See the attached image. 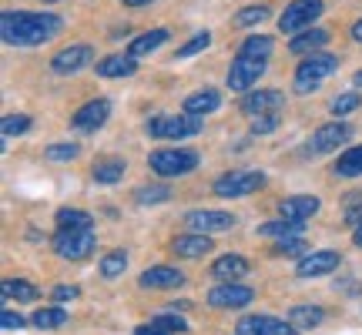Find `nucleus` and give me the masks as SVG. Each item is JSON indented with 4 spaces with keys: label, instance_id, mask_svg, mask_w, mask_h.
<instances>
[{
    "label": "nucleus",
    "instance_id": "nucleus-1",
    "mask_svg": "<svg viewBox=\"0 0 362 335\" xmlns=\"http://www.w3.org/2000/svg\"><path fill=\"white\" fill-rule=\"evenodd\" d=\"M64 20L51 11H7L0 17V34L7 44H17V47H34V44H44L51 40L54 34H61Z\"/></svg>",
    "mask_w": 362,
    "mask_h": 335
},
{
    "label": "nucleus",
    "instance_id": "nucleus-2",
    "mask_svg": "<svg viewBox=\"0 0 362 335\" xmlns=\"http://www.w3.org/2000/svg\"><path fill=\"white\" fill-rule=\"evenodd\" d=\"M148 168L158 178H185L198 168V155L188 148H161V151L148 155Z\"/></svg>",
    "mask_w": 362,
    "mask_h": 335
},
{
    "label": "nucleus",
    "instance_id": "nucleus-3",
    "mask_svg": "<svg viewBox=\"0 0 362 335\" xmlns=\"http://www.w3.org/2000/svg\"><path fill=\"white\" fill-rule=\"evenodd\" d=\"M205 128V117L202 114H158L151 117L148 124H144V131L151 134V138H168V141H175V138H192V134H198V131Z\"/></svg>",
    "mask_w": 362,
    "mask_h": 335
},
{
    "label": "nucleus",
    "instance_id": "nucleus-4",
    "mask_svg": "<svg viewBox=\"0 0 362 335\" xmlns=\"http://www.w3.org/2000/svg\"><path fill=\"white\" fill-rule=\"evenodd\" d=\"M336 67H339L336 54H325V51L309 54V57L298 64V71H296V90H298V94H309V90H315V84H319V81H325L329 74H336Z\"/></svg>",
    "mask_w": 362,
    "mask_h": 335
},
{
    "label": "nucleus",
    "instance_id": "nucleus-5",
    "mask_svg": "<svg viewBox=\"0 0 362 335\" xmlns=\"http://www.w3.org/2000/svg\"><path fill=\"white\" fill-rule=\"evenodd\" d=\"M265 184V175L262 171H228L215 181V194L218 198H248L255 194Z\"/></svg>",
    "mask_w": 362,
    "mask_h": 335
},
{
    "label": "nucleus",
    "instance_id": "nucleus-6",
    "mask_svg": "<svg viewBox=\"0 0 362 335\" xmlns=\"http://www.w3.org/2000/svg\"><path fill=\"white\" fill-rule=\"evenodd\" d=\"M322 0H292L285 13L279 17V30L282 34H298V30H309L312 20L322 13Z\"/></svg>",
    "mask_w": 362,
    "mask_h": 335
},
{
    "label": "nucleus",
    "instance_id": "nucleus-7",
    "mask_svg": "<svg viewBox=\"0 0 362 335\" xmlns=\"http://www.w3.org/2000/svg\"><path fill=\"white\" fill-rule=\"evenodd\" d=\"M94 245H98V235H94V228H78V232H57V238H54V248H57V255L67 258V261H81V258H88Z\"/></svg>",
    "mask_w": 362,
    "mask_h": 335
},
{
    "label": "nucleus",
    "instance_id": "nucleus-8",
    "mask_svg": "<svg viewBox=\"0 0 362 335\" xmlns=\"http://www.w3.org/2000/svg\"><path fill=\"white\" fill-rule=\"evenodd\" d=\"M265 67L269 64H265L262 57H245V54H238L232 61V67H228V88L248 94V90L259 84L262 74H265Z\"/></svg>",
    "mask_w": 362,
    "mask_h": 335
},
{
    "label": "nucleus",
    "instance_id": "nucleus-9",
    "mask_svg": "<svg viewBox=\"0 0 362 335\" xmlns=\"http://www.w3.org/2000/svg\"><path fill=\"white\" fill-rule=\"evenodd\" d=\"M352 138V128L342 124V121H332V124H322V128L312 131L309 144H305V155H329L336 151L339 144H346Z\"/></svg>",
    "mask_w": 362,
    "mask_h": 335
},
{
    "label": "nucleus",
    "instance_id": "nucleus-10",
    "mask_svg": "<svg viewBox=\"0 0 362 335\" xmlns=\"http://www.w3.org/2000/svg\"><path fill=\"white\" fill-rule=\"evenodd\" d=\"M252 302H255V292L238 282H221L208 292V305L211 309H245Z\"/></svg>",
    "mask_w": 362,
    "mask_h": 335
},
{
    "label": "nucleus",
    "instance_id": "nucleus-11",
    "mask_svg": "<svg viewBox=\"0 0 362 335\" xmlns=\"http://www.w3.org/2000/svg\"><path fill=\"white\" fill-rule=\"evenodd\" d=\"M185 225L198 235H215V232H228L235 225V215L215 211V208H198V211H188V215H185Z\"/></svg>",
    "mask_w": 362,
    "mask_h": 335
},
{
    "label": "nucleus",
    "instance_id": "nucleus-12",
    "mask_svg": "<svg viewBox=\"0 0 362 335\" xmlns=\"http://www.w3.org/2000/svg\"><path fill=\"white\" fill-rule=\"evenodd\" d=\"M90 61H94V51L88 44H71V47H64V51H57L51 57V71L54 74H78Z\"/></svg>",
    "mask_w": 362,
    "mask_h": 335
},
{
    "label": "nucleus",
    "instance_id": "nucleus-13",
    "mask_svg": "<svg viewBox=\"0 0 362 335\" xmlns=\"http://www.w3.org/2000/svg\"><path fill=\"white\" fill-rule=\"evenodd\" d=\"M296 329L282 319H272V315H245L242 322L235 325L232 335H292Z\"/></svg>",
    "mask_w": 362,
    "mask_h": 335
},
{
    "label": "nucleus",
    "instance_id": "nucleus-14",
    "mask_svg": "<svg viewBox=\"0 0 362 335\" xmlns=\"http://www.w3.org/2000/svg\"><path fill=\"white\" fill-rule=\"evenodd\" d=\"M339 269V252H309V255H302V261L296 265L298 278H315V275H329V271Z\"/></svg>",
    "mask_w": 362,
    "mask_h": 335
},
{
    "label": "nucleus",
    "instance_id": "nucleus-15",
    "mask_svg": "<svg viewBox=\"0 0 362 335\" xmlns=\"http://www.w3.org/2000/svg\"><path fill=\"white\" fill-rule=\"evenodd\" d=\"M285 107V94L282 90H248L242 98V111L245 114H269V111H282Z\"/></svg>",
    "mask_w": 362,
    "mask_h": 335
},
{
    "label": "nucleus",
    "instance_id": "nucleus-16",
    "mask_svg": "<svg viewBox=\"0 0 362 335\" xmlns=\"http://www.w3.org/2000/svg\"><path fill=\"white\" fill-rule=\"evenodd\" d=\"M107 117H111V101L98 98V101H88L84 107H78V114L71 117V124L78 131H98Z\"/></svg>",
    "mask_w": 362,
    "mask_h": 335
},
{
    "label": "nucleus",
    "instance_id": "nucleus-17",
    "mask_svg": "<svg viewBox=\"0 0 362 335\" xmlns=\"http://www.w3.org/2000/svg\"><path fill=\"white\" fill-rule=\"evenodd\" d=\"M138 285L141 288H178V285H185V275L171 265H151V269L141 271Z\"/></svg>",
    "mask_w": 362,
    "mask_h": 335
},
{
    "label": "nucleus",
    "instance_id": "nucleus-18",
    "mask_svg": "<svg viewBox=\"0 0 362 335\" xmlns=\"http://www.w3.org/2000/svg\"><path fill=\"white\" fill-rule=\"evenodd\" d=\"M319 208H322V201H319L315 194H292V198H285L282 205H279V215H282V218H292V221H305V218H312Z\"/></svg>",
    "mask_w": 362,
    "mask_h": 335
},
{
    "label": "nucleus",
    "instance_id": "nucleus-19",
    "mask_svg": "<svg viewBox=\"0 0 362 335\" xmlns=\"http://www.w3.org/2000/svg\"><path fill=\"white\" fill-rule=\"evenodd\" d=\"M211 275L218 278V282H238L242 275H248V258L242 255H218L211 261Z\"/></svg>",
    "mask_w": 362,
    "mask_h": 335
},
{
    "label": "nucleus",
    "instance_id": "nucleus-20",
    "mask_svg": "<svg viewBox=\"0 0 362 335\" xmlns=\"http://www.w3.org/2000/svg\"><path fill=\"white\" fill-rule=\"evenodd\" d=\"M94 67H98L101 78H131L138 71V57H131V54H111V57L98 61Z\"/></svg>",
    "mask_w": 362,
    "mask_h": 335
},
{
    "label": "nucleus",
    "instance_id": "nucleus-21",
    "mask_svg": "<svg viewBox=\"0 0 362 335\" xmlns=\"http://www.w3.org/2000/svg\"><path fill=\"white\" fill-rule=\"evenodd\" d=\"M171 252L178 258H205L211 252V242H208V235H178L175 242H171Z\"/></svg>",
    "mask_w": 362,
    "mask_h": 335
},
{
    "label": "nucleus",
    "instance_id": "nucleus-22",
    "mask_svg": "<svg viewBox=\"0 0 362 335\" xmlns=\"http://www.w3.org/2000/svg\"><path fill=\"white\" fill-rule=\"evenodd\" d=\"M325 44H329V30H322V27H309V30H302V34L292 37L288 51L292 54H315L319 47H325Z\"/></svg>",
    "mask_w": 362,
    "mask_h": 335
},
{
    "label": "nucleus",
    "instance_id": "nucleus-23",
    "mask_svg": "<svg viewBox=\"0 0 362 335\" xmlns=\"http://www.w3.org/2000/svg\"><path fill=\"white\" fill-rule=\"evenodd\" d=\"M218 104H221L218 90L205 88V90H198V94H188V98H185V111L205 117V114H211V111H218Z\"/></svg>",
    "mask_w": 362,
    "mask_h": 335
},
{
    "label": "nucleus",
    "instance_id": "nucleus-24",
    "mask_svg": "<svg viewBox=\"0 0 362 335\" xmlns=\"http://www.w3.org/2000/svg\"><path fill=\"white\" fill-rule=\"evenodd\" d=\"M325 322V312L319 305H296V309H288V325L302 332V329H315V325Z\"/></svg>",
    "mask_w": 362,
    "mask_h": 335
},
{
    "label": "nucleus",
    "instance_id": "nucleus-25",
    "mask_svg": "<svg viewBox=\"0 0 362 335\" xmlns=\"http://www.w3.org/2000/svg\"><path fill=\"white\" fill-rule=\"evenodd\" d=\"M165 40H168V27H155V30H148V34H141V37L131 40L128 54H131V57H144V54L158 51Z\"/></svg>",
    "mask_w": 362,
    "mask_h": 335
},
{
    "label": "nucleus",
    "instance_id": "nucleus-26",
    "mask_svg": "<svg viewBox=\"0 0 362 335\" xmlns=\"http://www.w3.org/2000/svg\"><path fill=\"white\" fill-rule=\"evenodd\" d=\"M57 232H78V228H94V218L81 208H61L57 211Z\"/></svg>",
    "mask_w": 362,
    "mask_h": 335
},
{
    "label": "nucleus",
    "instance_id": "nucleus-27",
    "mask_svg": "<svg viewBox=\"0 0 362 335\" xmlns=\"http://www.w3.org/2000/svg\"><path fill=\"white\" fill-rule=\"evenodd\" d=\"M302 228H305V221H292V218H279V221H265L259 228L262 238H296V235H302Z\"/></svg>",
    "mask_w": 362,
    "mask_h": 335
},
{
    "label": "nucleus",
    "instance_id": "nucleus-28",
    "mask_svg": "<svg viewBox=\"0 0 362 335\" xmlns=\"http://www.w3.org/2000/svg\"><path fill=\"white\" fill-rule=\"evenodd\" d=\"M30 322L37 325V329H64L67 325V309L64 305H51V309H37L34 315H30Z\"/></svg>",
    "mask_w": 362,
    "mask_h": 335
},
{
    "label": "nucleus",
    "instance_id": "nucleus-29",
    "mask_svg": "<svg viewBox=\"0 0 362 335\" xmlns=\"http://www.w3.org/2000/svg\"><path fill=\"white\" fill-rule=\"evenodd\" d=\"M336 175H339V178H362V144L349 148L346 155H339Z\"/></svg>",
    "mask_w": 362,
    "mask_h": 335
},
{
    "label": "nucleus",
    "instance_id": "nucleus-30",
    "mask_svg": "<svg viewBox=\"0 0 362 335\" xmlns=\"http://www.w3.org/2000/svg\"><path fill=\"white\" fill-rule=\"evenodd\" d=\"M90 178L98 181V184H117V181L124 178V161H117V158H111V161H98L94 171H90Z\"/></svg>",
    "mask_w": 362,
    "mask_h": 335
},
{
    "label": "nucleus",
    "instance_id": "nucleus-31",
    "mask_svg": "<svg viewBox=\"0 0 362 335\" xmlns=\"http://www.w3.org/2000/svg\"><path fill=\"white\" fill-rule=\"evenodd\" d=\"M128 269V252L124 248H115V252H107L101 258V275L104 278H117V275H124Z\"/></svg>",
    "mask_w": 362,
    "mask_h": 335
},
{
    "label": "nucleus",
    "instance_id": "nucleus-32",
    "mask_svg": "<svg viewBox=\"0 0 362 335\" xmlns=\"http://www.w3.org/2000/svg\"><path fill=\"white\" fill-rule=\"evenodd\" d=\"M272 37H265V34H252V37L238 47V54H245V57H262V61H269V54H272Z\"/></svg>",
    "mask_w": 362,
    "mask_h": 335
},
{
    "label": "nucleus",
    "instance_id": "nucleus-33",
    "mask_svg": "<svg viewBox=\"0 0 362 335\" xmlns=\"http://www.w3.org/2000/svg\"><path fill=\"white\" fill-rule=\"evenodd\" d=\"M4 298H17V302H34L37 298V288L30 282H21V278H7L4 282Z\"/></svg>",
    "mask_w": 362,
    "mask_h": 335
},
{
    "label": "nucleus",
    "instance_id": "nucleus-34",
    "mask_svg": "<svg viewBox=\"0 0 362 335\" xmlns=\"http://www.w3.org/2000/svg\"><path fill=\"white\" fill-rule=\"evenodd\" d=\"M208 44H211V34H208V30H198V34H194L188 44H181L178 51H175V61H185V57H194V54H202Z\"/></svg>",
    "mask_w": 362,
    "mask_h": 335
},
{
    "label": "nucleus",
    "instance_id": "nucleus-35",
    "mask_svg": "<svg viewBox=\"0 0 362 335\" xmlns=\"http://www.w3.org/2000/svg\"><path fill=\"white\" fill-rule=\"evenodd\" d=\"M138 201L141 205H161V201H168L171 198V188L168 184H144V188H138Z\"/></svg>",
    "mask_w": 362,
    "mask_h": 335
},
{
    "label": "nucleus",
    "instance_id": "nucleus-36",
    "mask_svg": "<svg viewBox=\"0 0 362 335\" xmlns=\"http://www.w3.org/2000/svg\"><path fill=\"white\" fill-rule=\"evenodd\" d=\"M262 20H269V7L265 4H255V7H245V11L235 13V24L238 27H252V24H262Z\"/></svg>",
    "mask_w": 362,
    "mask_h": 335
},
{
    "label": "nucleus",
    "instance_id": "nucleus-37",
    "mask_svg": "<svg viewBox=\"0 0 362 335\" xmlns=\"http://www.w3.org/2000/svg\"><path fill=\"white\" fill-rule=\"evenodd\" d=\"M78 144H71V141H64V144H47L44 148V158L47 161H71V158H78Z\"/></svg>",
    "mask_w": 362,
    "mask_h": 335
},
{
    "label": "nucleus",
    "instance_id": "nucleus-38",
    "mask_svg": "<svg viewBox=\"0 0 362 335\" xmlns=\"http://www.w3.org/2000/svg\"><path fill=\"white\" fill-rule=\"evenodd\" d=\"M359 104H362L359 90H349V94H339L336 101H332V114H336V117H342V114H352V111H356Z\"/></svg>",
    "mask_w": 362,
    "mask_h": 335
},
{
    "label": "nucleus",
    "instance_id": "nucleus-39",
    "mask_svg": "<svg viewBox=\"0 0 362 335\" xmlns=\"http://www.w3.org/2000/svg\"><path fill=\"white\" fill-rule=\"evenodd\" d=\"M30 128V117L27 114H7L0 121V131H4V138H13V134H24Z\"/></svg>",
    "mask_w": 362,
    "mask_h": 335
},
{
    "label": "nucleus",
    "instance_id": "nucleus-40",
    "mask_svg": "<svg viewBox=\"0 0 362 335\" xmlns=\"http://www.w3.org/2000/svg\"><path fill=\"white\" fill-rule=\"evenodd\" d=\"M155 325H158V329H165L168 335H171V332H188V322L181 319L178 312H165V315H158Z\"/></svg>",
    "mask_w": 362,
    "mask_h": 335
},
{
    "label": "nucleus",
    "instance_id": "nucleus-41",
    "mask_svg": "<svg viewBox=\"0 0 362 335\" xmlns=\"http://www.w3.org/2000/svg\"><path fill=\"white\" fill-rule=\"evenodd\" d=\"M275 128H279V111L252 117V134H269V131H275Z\"/></svg>",
    "mask_w": 362,
    "mask_h": 335
},
{
    "label": "nucleus",
    "instance_id": "nucleus-42",
    "mask_svg": "<svg viewBox=\"0 0 362 335\" xmlns=\"http://www.w3.org/2000/svg\"><path fill=\"white\" fill-rule=\"evenodd\" d=\"M81 295L78 285H57L51 292V302H57V305H67V302H74V298Z\"/></svg>",
    "mask_w": 362,
    "mask_h": 335
},
{
    "label": "nucleus",
    "instance_id": "nucleus-43",
    "mask_svg": "<svg viewBox=\"0 0 362 335\" xmlns=\"http://www.w3.org/2000/svg\"><path fill=\"white\" fill-rule=\"evenodd\" d=\"M0 329H4V332H17V329H24V315L4 309V312H0Z\"/></svg>",
    "mask_w": 362,
    "mask_h": 335
},
{
    "label": "nucleus",
    "instance_id": "nucleus-44",
    "mask_svg": "<svg viewBox=\"0 0 362 335\" xmlns=\"http://www.w3.org/2000/svg\"><path fill=\"white\" fill-rule=\"evenodd\" d=\"M346 221H349L352 228L362 221V194H352L349 201H346Z\"/></svg>",
    "mask_w": 362,
    "mask_h": 335
},
{
    "label": "nucleus",
    "instance_id": "nucleus-45",
    "mask_svg": "<svg viewBox=\"0 0 362 335\" xmlns=\"http://www.w3.org/2000/svg\"><path fill=\"white\" fill-rule=\"evenodd\" d=\"M305 248L309 245L302 238H285V242H279V255H302Z\"/></svg>",
    "mask_w": 362,
    "mask_h": 335
},
{
    "label": "nucleus",
    "instance_id": "nucleus-46",
    "mask_svg": "<svg viewBox=\"0 0 362 335\" xmlns=\"http://www.w3.org/2000/svg\"><path fill=\"white\" fill-rule=\"evenodd\" d=\"M134 335H168V332H165V329H158V325L151 322V325H138V329H134Z\"/></svg>",
    "mask_w": 362,
    "mask_h": 335
},
{
    "label": "nucleus",
    "instance_id": "nucleus-47",
    "mask_svg": "<svg viewBox=\"0 0 362 335\" xmlns=\"http://www.w3.org/2000/svg\"><path fill=\"white\" fill-rule=\"evenodd\" d=\"M352 40H356V44H362V20H356V24H352Z\"/></svg>",
    "mask_w": 362,
    "mask_h": 335
},
{
    "label": "nucleus",
    "instance_id": "nucleus-48",
    "mask_svg": "<svg viewBox=\"0 0 362 335\" xmlns=\"http://www.w3.org/2000/svg\"><path fill=\"white\" fill-rule=\"evenodd\" d=\"M352 242H356V245H362V221L352 228Z\"/></svg>",
    "mask_w": 362,
    "mask_h": 335
},
{
    "label": "nucleus",
    "instance_id": "nucleus-49",
    "mask_svg": "<svg viewBox=\"0 0 362 335\" xmlns=\"http://www.w3.org/2000/svg\"><path fill=\"white\" fill-rule=\"evenodd\" d=\"M128 7H144V4H151V0H124Z\"/></svg>",
    "mask_w": 362,
    "mask_h": 335
},
{
    "label": "nucleus",
    "instance_id": "nucleus-50",
    "mask_svg": "<svg viewBox=\"0 0 362 335\" xmlns=\"http://www.w3.org/2000/svg\"><path fill=\"white\" fill-rule=\"evenodd\" d=\"M356 84H362V71H359V74H356Z\"/></svg>",
    "mask_w": 362,
    "mask_h": 335
}]
</instances>
